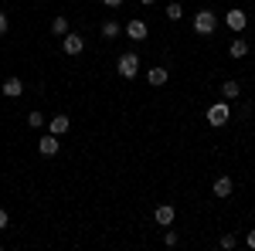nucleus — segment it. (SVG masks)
I'll list each match as a JSON object with an SVG mask.
<instances>
[{
	"label": "nucleus",
	"instance_id": "23",
	"mask_svg": "<svg viewBox=\"0 0 255 251\" xmlns=\"http://www.w3.org/2000/svg\"><path fill=\"white\" fill-rule=\"evenodd\" d=\"M245 245H249V248H255V228L249 234H245Z\"/></svg>",
	"mask_w": 255,
	"mask_h": 251
},
{
	"label": "nucleus",
	"instance_id": "14",
	"mask_svg": "<svg viewBox=\"0 0 255 251\" xmlns=\"http://www.w3.org/2000/svg\"><path fill=\"white\" fill-rule=\"evenodd\" d=\"M228 55H232V58H245V55H249V41L235 38V41H232V48H228Z\"/></svg>",
	"mask_w": 255,
	"mask_h": 251
},
{
	"label": "nucleus",
	"instance_id": "3",
	"mask_svg": "<svg viewBox=\"0 0 255 251\" xmlns=\"http://www.w3.org/2000/svg\"><path fill=\"white\" fill-rule=\"evenodd\" d=\"M194 31L201 34V38H211V34L218 31V17L211 14V10H201V14L194 17Z\"/></svg>",
	"mask_w": 255,
	"mask_h": 251
},
{
	"label": "nucleus",
	"instance_id": "13",
	"mask_svg": "<svg viewBox=\"0 0 255 251\" xmlns=\"http://www.w3.org/2000/svg\"><path fill=\"white\" fill-rule=\"evenodd\" d=\"M238 95H242V85H238L235 78H228V82L221 85V98H225V102H232V98H238Z\"/></svg>",
	"mask_w": 255,
	"mask_h": 251
},
{
	"label": "nucleus",
	"instance_id": "16",
	"mask_svg": "<svg viewBox=\"0 0 255 251\" xmlns=\"http://www.w3.org/2000/svg\"><path fill=\"white\" fill-rule=\"evenodd\" d=\"M119 31H123V27H119L116 20H106V24H102V38H116Z\"/></svg>",
	"mask_w": 255,
	"mask_h": 251
},
{
	"label": "nucleus",
	"instance_id": "12",
	"mask_svg": "<svg viewBox=\"0 0 255 251\" xmlns=\"http://www.w3.org/2000/svg\"><path fill=\"white\" fill-rule=\"evenodd\" d=\"M68 126H72V119H68V116H55V119H48V133H55V136L68 133Z\"/></svg>",
	"mask_w": 255,
	"mask_h": 251
},
{
	"label": "nucleus",
	"instance_id": "10",
	"mask_svg": "<svg viewBox=\"0 0 255 251\" xmlns=\"http://www.w3.org/2000/svg\"><path fill=\"white\" fill-rule=\"evenodd\" d=\"M0 92L7 98H17V95H24V82H20V78H7V82L0 85Z\"/></svg>",
	"mask_w": 255,
	"mask_h": 251
},
{
	"label": "nucleus",
	"instance_id": "24",
	"mask_svg": "<svg viewBox=\"0 0 255 251\" xmlns=\"http://www.w3.org/2000/svg\"><path fill=\"white\" fill-rule=\"evenodd\" d=\"M102 3H106V7H119L123 0H102Z\"/></svg>",
	"mask_w": 255,
	"mask_h": 251
},
{
	"label": "nucleus",
	"instance_id": "5",
	"mask_svg": "<svg viewBox=\"0 0 255 251\" xmlns=\"http://www.w3.org/2000/svg\"><path fill=\"white\" fill-rule=\"evenodd\" d=\"M61 146H58V136L55 133H48V136H41V143H38V153L41 156H55Z\"/></svg>",
	"mask_w": 255,
	"mask_h": 251
},
{
	"label": "nucleus",
	"instance_id": "15",
	"mask_svg": "<svg viewBox=\"0 0 255 251\" xmlns=\"http://www.w3.org/2000/svg\"><path fill=\"white\" fill-rule=\"evenodd\" d=\"M51 34L65 38V34H68V20H65V17H55V20H51Z\"/></svg>",
	"mask_w": 255,
	"mask_h": 251
},
{
	"label": "nucleus",
	"instance_id": "25",
	"mask_svg": "<svg viewBox=\"0 0 255 251\" xmlns=\"http://www.w3.org/2000/svg\"><path fill=\"white\" fill-rule=\"evenodd\" d=\"M139 3H146V7H150V3H153V0H139Z\"/></svg>",
	"mask_w": 255,
	"mask_h": 251
},
{
	"label": "nucleus",
	"instance_id": "1",
	"mask_svg": "<svg viewBox=\"0 0 255 251\" xmlns=\"http://www.w3.org/2000/svg\"><path fill=\"white\" fill-rule=\"evenodd\" d=\"M228 119H232V109H228V102H225V98L215 102V105L208 109V126H215V129L228 126Z\"/></svg>",
	"mask_w": 255,
	"mask_h": 251
},
{
	"label": "nucleus",
	"instance_id": "22",
	"mask_svg": "<svg viewBox=\"0 0 255 251\" xmlns=\"http://www.w3.org/2000/svg\"><path fill=\"white\" fill-rule=\"evenodd\" d=\"M7 224H10V217H7V211H3V207H0V231H3V228H7Z\"/></svg>",
	"mask_w": 255,
	"mask_h": 251
},
{
	"label": "nucleus",
	"instance_id": "21",
	"mask_svg": "<svg viewBox=\"0 0 255 251\" xmlns=\"http://www.w3.org/2000/svg\"><path fill=\"white\" fill-rule=\"evenodd\" d=\"M7 27H10V20H7V14L0 10V34H7Z\"/></svg>",
	"mask_w": 255,
	"mask_h": 251
},
{
	"label": "nucleus",
	"instance_id": "19",
	"mask_svg": "<svg viewBox=\"0 0 255 251\" xmlns=\"http://www.w3.org/2000/svg\"><path fill=\"white\" fill-rule=\"evenodd\" d=\"M218 245H221L225 251H232L238 245V238H235V234H221V241H218Z\"/></svg>",
	"mask_w": 255,
	"mask_h": 251
},
{
	"label": "nucleus",
	"instance_id": "17",
	"mask_svg": "<svg viewBox=\"0 0 255 251\" xmlns=\"http://www.w3.org/2000/svg\"><path fill=\"white\" fill-rule=\"evenodd\" d=\"M167 17H170V20H180V17H184V7H180L177 0H174V3H167Z\"/></svg>",
	"mask_w": 255,
	"mask_h": 251
},
{
	"label": "nucleus",
	"instance_id": "2",
	"mask_svg": "<svg viewBox=\"0 0 255 251\" xmlns=\"http://www.w3.org/2000/svg\"><path fill=\"white\" fill-rule=\"evenodd\" d=\"M116 72H119L123 78H136V72H139V55H136V51H126V55H119Z\"/></svg>",
	"mask_w": 255,
	"mask_h": 251
},
{
	"label": "nucleus",
	"instance_id": "7",
	"mask_svg": "<svg viewBox=\"0 0 255 251\" xmlns=\"http://www.w3.org/2000/svg\"><path fill=\"white\" fill-rule=\"evenodd\" d=\"M153 217H157L160 228H170V224H174V217H177V211L170 207V204H160L157 211H153Z\"/></svg>",
	"mask_w": 255,
	"mask_h": 251
},
{
	"label": "nucleus",
	"instance_id": "11",
	"mask_svg": "<svg viewBox=\"0 0 255 251\" xmlns=\"http://www.w3.org/2000/svg\"><path fill=\"white\" fill-rule=\"evenodd\" d=\"M126 34H129V38L133 41H146V34H150V31H146V24H143V20H129V24H126Z\"/></svg>",
	"mask_w": 255,
	"mask_h": 251
},
{
	"label": "nucleus",
	"instance_id": "18",
	"mask_svg": "<svg viewBox=\"0 0 255 251\" xmlns=\"http://www.w3.org/2000/svg\"><path fill=\"white\" fill-rule=\"evenodd\" d=\"M44 122H48V119L41 116V112H27V126H31V129H41Z\"/></svg>",
	"mask_w": 255,
	"mask_h": 251
},
{
	"label": "nucleus",
	"instance_id": "8",
	"mask_svg": "<svg viewBox=\"0 0 255 251\" xmlns=\"http://www.w3.org/2000/svg\"><path fill=\"white\" fill-rule=\"evenodd\" d=\"M167 78H170V72H167L163 65H153V68L146 72V82H150L153 88H160V85H167Z\"/></svg>",
	"mask_w": 255,
	"mask_h": 251
},
{
	"label": "nucleus",
	"instance_id": "4",
	"mask_svg": "<svg viewBox=\"0 0 255 251\" xmlns=\"http://www.w3.org/2000/svg\"><path fill=\"white\" fill-rule=\"evenodd\" d=\"M61 48H65V55H82V51H85V38L68 31V34H65V41H61Z\"/></svg>",
	"mask_w": 255,
	"mask_h": 251
},
{
	"label": "nucleus",
	"instance_id": "20",
	"mask_svg": "<svg viewBox=\"0 0 255 251\" xmlns=\"http://www.w3.org/2000/svg\"><path fill=\"white\" fill-rule=\"evenodd\" d=\"M163 245L167 248H177V231H163Z\"/></svg>",
	"mask_w": 255,
	"mask_h": 251
},
{
	"label": "nucleus",
	"instance_id": "6",
	"mask_svg": "<svg viewBox=\"0 0 255 251\" xmlns=\"http://www.w3.org/2000/svg\"><path fill=\"white\" fill-rule=\"evenodd\" d=\"M225 24H228L232 31H245V24H249V14H245V10H228V14H225Z\"/></svg>",
	"mask_w": 255,
	"mask_h": 251
},
{
	"label": "nucleus",
	"instance_id": "9",
	"mask_svg": "<svg viewBox=\"0 0 255 251\" xmlns=\"http://www.w3.org/2000/svg\"><path fill=\"white\" fill-rule=\"evenodd\" d=\"M211 190H215V197H221V200H225V197H232V190H235V180H232V176H218Z\"/></svg>",
	"mask_w": 255,
	"mask_h": 251
}]
</instances>
